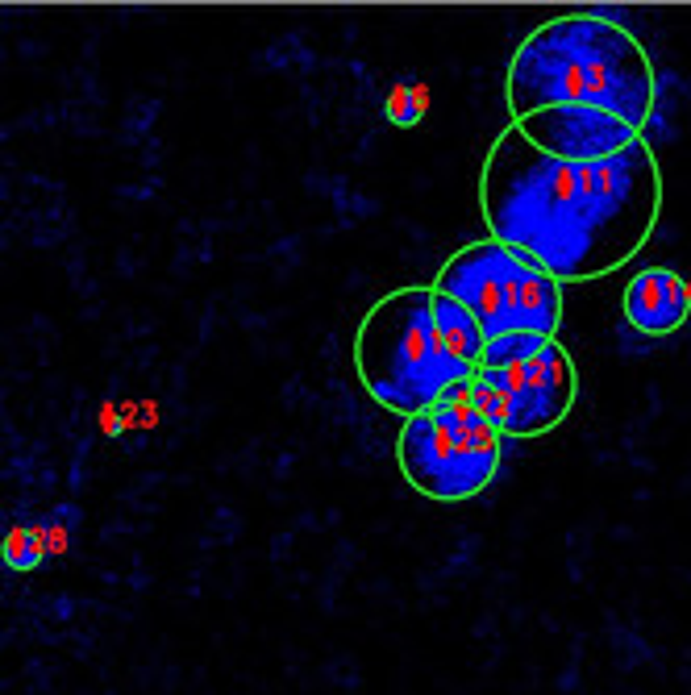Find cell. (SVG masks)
Here are the masks:
<instances>
[{
  "label": "cell",
  "instance_id": "cell-1",
  "mask_svg": "<svg viewBox=\"0 0 691 695\" xmlns=\"http://www.w3.org/2000/svg\"><path fill=\"white\" fill-rule=\"evenodd\" d=\"M488 238L513 246L558 283H587L637 259L662 213V171L642 138L604 163H562L529 146L513 121L479 171Z\"/></svg>",
  "mask_w": 691,
  "mask_h": 695
},
{
  "label": "cell",
  "instance_id": "cell-2",
  "mask_svg": "<svg viewBox=\"0 0 691 695\" xmlns=\"http://www.w3.org/2000/svg\"><path fill=\"white\" fill-rule=\"evenodd\" d=\"M654 100L658 80L646 46L600 13H567L537 25L504 75L513 121L558 105H587L646 130Z\"/></svg>",
  "mask_w": 691,
  "mask_h": 695
},
{
  "label": "cell",
  "instance_id": "cell-3",
  "mask_svg": "<svg viewBox=\"0 0 691 695\" xmlns=\"http://www.w3.org/2000/svg\"><path fill=\"white\" fill-rule=\"evenodd\" d=\"M354 375L379 408L408 421L446 400L458 383H471L475 367L442 342L433 325V288H396L358 321Z\"/></svg>",
  "mask_w": 691,
  "mask_h": 695
},
{
  "label": "cell",
  "instance_id": "cell-4",
  "mask_svg": "<svg viewBox=\"0 0 691 695\" xmlns=\"http://www.w3.org/2000/svg\"><path fill=\"white\" fill-rule=\"evenodd\" d=\"M429 288L471 308L488 342L504 338V333L554 338L562 325V283L537 267L529 254L496 238L454 250Z\"/></svg>",
  "mask_w": 691,
  "mask_h": 695
},
{
  "label": "cell",
  "instance_id": "cell-5",
  "mask_svg": "<svg viewBox=\"0 0 691 695\" xmlns=\"http://www.w3.org/2000/svg\"><path fill=\"white\" fill-rule=\"evenodd\" d=\"M504 433L483 421L471 400H438L396 433V462L417 496L463 504L488 492L500 471Z\"/></svg>",
  "mask_w": 691,
  "mask_h": 695
},
{
  "label": "cell",
  "instance_id": "cell-6",
  "mask_svg": "<svg viewBox=\"0 0 691 695\" xmlns=\"http://www.w3.org/2000/svg\"><path fill=\"white\" fill-rule=\"evenodd\" d=\"M475 375L504 400V437H542L558 429L579 396L575 358L562 342H550L521 367H479Z\"/></svg>",
  "mask_w": 691,
  "mask_h": 695
},
{
  "label": "cell",
  "instance_id": "cell-7",
  "mask_svg": "<svg viewBox=\"0 0 691 695\" xmlns=\"http://www.w3.org/2000/svg\"><path fill=\"white\" fill-rule=\"evenodd\" d=\"M513 130L529 146L562 163H604L612 154H625L629 146L642 142V130H633L629 121L587 109V105H558V109L529 113L513 121Z\"/></svg>",
  "mask_w": 691,
  "mask_h": 695
},
{
  "label": "cell",
  "instance_id": "cell-8",
  "mask_svg": "<svg viewBox=\"0 0 691 695\" xmlns=\"http://www.w3.org/2000/svg\"><path fill=\"white\" fill-rule=\"evenodd\" d=\"M621 313L646 338H671L691 317V283L671 267H646L625 283Z\"/></svg>",
  "mask_w": 691,
  "mask_h": 695
},
{
  "label": "cell",
  "instance_id": "cell-9",
  "mask_svg": "<svg viewBox=\"0 0 691 695\" xmlns=\"http://www.w3.org/2000/svg\"><path fill=\"white\" fill-rule=\"evenodd\" d=\"M433 325H438V333H442V342L450 346V354H458L467 367L479 371L488 333H483V325L471 317V308H463L458 300H450L442 292H433Z\"/></svg>",
  "mask_w": 691,
  "mask_h": 695
},
{
  "label": "cell",
  "instance_id": "cell-10",
  "mask_svg": "<svg viewBox=\"0 0 691 695\" xmlns=\"http://www.w3.org/2000/svg\"><path fill=\"white\" fill-rule=\"evenodd\" d=\"M550 342H554V338H537V333H504V338H496V342L483 346L479 367H496V371L521 367V363H529V358L542 354Z\"/></svg>",
  "mask_w": 691,
  "mask_h": 695
},
{
  "label": "cell",
  "instance_id": "cell-11",
  "mask_svg": "<svg viewBox=\"0 0 691 695\" xmlns=\"http://www.w3.org/2000/svg\"><path fill=\"white\" fill-rule=\"evenodd\" d=\"M38 562H42V542H38V533L34 529H13L5 537V566L17 575L25 571H38Z\"/></svg>",
  "mask_w": 691,
  "mask_h": 695
},
{
  "label": "cell",
  "instance_id": "cell-12",
  "mask_svg": "<svg viewBox=\"0 0 691 695\" xmlns=\"http://www.w3.org/2000/svg\"><path fill=\"white\" fill-rule=\"evenodd\" d=\"M467 400L483 413V421L496 425V429L504 433V400H500L496 388H488V383H483V379L475 375V379H471V388H467Z\"/></svg>",
  "mask_w": 691,
  "mask_h": 695
}]
</instances>
